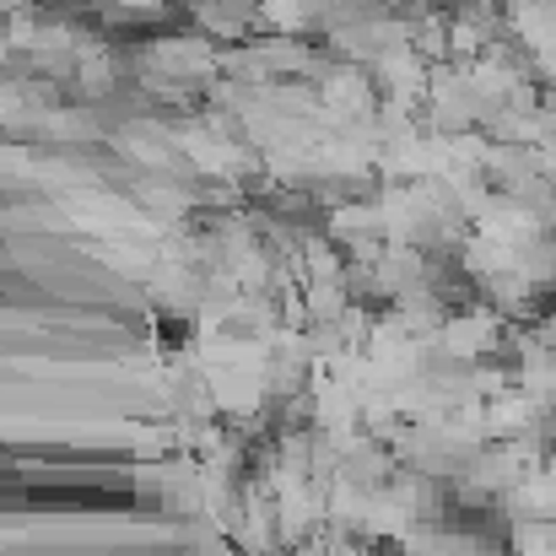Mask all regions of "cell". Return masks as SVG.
<instances>
[{
	"instance_id": "1",
	"label": "cell",
	"mask_w": 556,
	"mask_h": 556,
	"mask_svg": "<svg viewBox=\"0 0 556 556\" xmlns=\"http://www.w3.org/2000/svg\"><path fill=\"white\" fill-rule=\"evenodd\" d=\"M508 341H514L508 319L492 303H470V308H454L443 319V330L427 341V352H432L427 368H481V363H497Z\"/></svg>"
},
{
	"instance_id": "2",
	"label": "cell",
	"mask_w": 556,
	"mask_h": 556,
	"mask_svg": "<svg viewBox=\"0 0 556 556\" xmlns=\"http://www.w3.org/2000/svg\"><path fill=\"white\" fill-rule=\"evenodd\" d=\"M200 556H243L232 541H222V535H205V546H200Z\"/></svg>"
}]
</instances>
